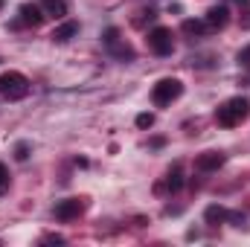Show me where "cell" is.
Returning <instances> with one entry per match:
<instances>
[{
    "mask_svg": "<svg viewBox=\"0 0 250 247\" xmlns=\"http://www.w3.org/2000/svg\"><path fill=\"white\" fill-rule=\"evenodd\" d=\"M41 9H44L47 18H56V21L67 15V3L64 0H41Z\"/></svg>",
    "mask_w": 250,
    "mask_h": 247,
    "instance_id": "obj_10",
    "label": "cell"
},
{
    "mask_svg": "<svg viewBox=\"0 0 250 247\" xmlns=\"http://www.w3.org/2000/svg\"><path fill=\"white\" fill-rule=\"evenodd\" d=\"M224 154L221 151H204V154H198V160H195V169L198 172H218L221 166H224Z\"/></svg>",
    "mask_w": 250,
    "mask_h": 247,
    "instance_id": "obj_7",
    "label": "cell"
},
{
    "mask_svg": "<svg viewBox=\"0 0 250 247\" xmlns=\"http://www.w3.org/2000/svg\"><path fill=\"white\" fill-rule=\"evenodd\" d=\"M102 41H105V47H114L117 41H120V29H105V35H102Z\"/></svg>",
    "mask_w": 250,
    "mask_h": 247,
    "instance_id": "obj_15",
    "label": "cell"
},
{
    "mask_svg": "<svg viewBox=\"0 0 250 247\" xmlns=\"http://www.w3.org/2000/svg\"><path fill=\"white\" fill-rule=\"evenodd\" d=\"M248 114H250V102L245 96H233L215 111V123L224 125V128H236L242 120H248Z\"/></svg>",
    "mask_w": 250,
    "mask_h": 247,
    "instance_id": "obj_1",
    "label": "cell"
},
{
    "mask_svg": "<svg viewBox=\"0 0 250 247\" xmlns=\"http://www.w3.org/2000/svg\"><path fill=\"white\" fill-rule=\"evenodd\" d=\"M184 32L187 35H201V32H207V23L204 21H184Z\"/></svg>",
    "mask_w": 250,
    "mask_h": 247,
    "instance_id": "obj_14",
    "label": "cell"
},
{
    "mask_svg": "<svg viewBox=\"0 0 250 247\" xmlns=\"http://www.w3.org/2000/svg\"><path fill=\"white\" fill-rule=\"evenodd\" d=\"M15 157H18V160H26V157H29V145H26V143H18Z\"/></svg>",
    "mask_w": 250,
    "mask_h": 247,
    "instance_id": "obj_18",
    "label": "cell"
},
{
    "mask_svg": "<svg viewBox=\"0 0 250 247\" xmlns=\"http://www.w3.org/2000/svg\"><path fill=\"white\" fill-rule=\"evenodd\" d=\"M108 50H111L117 59H123V62H131V59H134V50H131L128 44H120V41H117L114 47H108Z\"/></svg>",
    "mask_w": 250,
    "mask_h": 247,
    "instance_id": "obj_13",
    "label": "cell"
},
{
    "mask_svg": "<svg viewBox=\"0 0 250 247\" xmlns=\"http://www.w3.org/2000/svg\"><path fill=\"white\" fill-rule=\"evenodd\" d=\"M151 125H154V117L151 114H140L137 117V128H151Z\"/></svg>",
    "mask_w": 250,
    "mask_h": 247,
    "instance_id": "obj_17",
    "label": "cell"
},
{
    "mask_svg": "<svg viewBox=\"0 0 250 247\" xmlns=\"http://www.w3.org/2000/svg\"><path fill=\"white\" fill-rule=\"evenodd\" d=\"M148 50H151L154 56H169V53H172V29L154 26V29L148 32Z\"/></svg>",
    "mask_w": 250,
    "mask_h": 247,
    "instance_id": "obj_4",
    "label": "cell"
},
{
    "mask_svg": "<svg viewBox=\"0 0 250 247\" xmlns=\"http://www.w3.org/2000/svg\"><path fill=\"white\" fill-rule=\"evenodd\" d=\"M239 64H245V67H250V47H245V50L239 53Z\"/></svg>",
    "mask_w": 250,
    "mask_h": 247,
    "instance_id": "obj_19",
    "label": "cell"
},
{
    "mask_svg": "<svg viewBox=\"0 0 250 247\" xmlns=\"http://www.w3.org/2000/svg\"><path fill=\"white\" fill-rule=\"evenodd\" d=\"M181 93H184V84H181L178 79H160V82L151 87V102L163 108V105H172Z\"/></svg>",
    "mask_w": 250,
    "mask_h": 247,
    "instance_id": "obj_3",
    "label": "cell"
},
{
    "mask_svg": "<svg viewBox=\"0 0 250 247\" xmlns=\"http://www.w3.org/2000/svg\"><path fill=\"white\" fill-rule=\"evenodd\" d=\"M44 242H47V245H62L64 239L62 236H44Z\"/></svg>",
    "mask_w": 250,
    "mask_h": 247,
    "instance_id": "obj_20",
    "label": "cell"
},
{
    "mask_svg": "<svg viewBox=\"0 0 250 247\" xmlns=\"http://www.w3.org/2000/svg\"><path fill=\"white\" fill-rule=\"evenodd\" d=\"M0 93L6 96V99H23L26 93H29V82H26V76L23 73H18V70H9V73H3L0 76Z\"/></svg>",
    "mask_w": 250,
    "mask_h": 247,
    "instance_id": "obj_2",
    "label": "cell"
},
{
    "mask_svg": "<svg viewBox=\"0 0 250 247\" xmlns=\"http://www.w3.org/2000/svg\"><path fill=\"white\" fill-rule=\"evenodd\" d=\"M181 186H184V175H181V169L175 166V169L169 172V178H166V189H169V192H178Z\"/></svg>",
    "mask_w": 250,
    "mask_h": 247,
    "instance_id": "obj_12",
    "label": "cell"
},
{
    "mask_svg": "<svg viewBox=\"0 0 250 247\" xmlns=\"http://www.w3.org/2000/svg\"><path fill=\"white\" fill-rule=\"evenodd\" d=\"M227 21H230V9H227V6H212V9L207 12V18H204L207 29H224Z\"/></svg>",
    "mask_w": 250,
    "mask_h": 247,
    "instance_id": "obj_8",
    "label": "cell"
},
{
    "mask_svg": "<svg viewBox=\"0 0 250 247\" xmlns=\"http://www.w3.org/2000/svg\"><path fill=\"white\" fill-rule=\"evenodd\" d=\"M6 189H9V172H6V166L0 163V195H6Z\"/></svg>",
    "mask_w": 250,
    "mask_h": 247,
    "instance_id": "obj_16",
    "label": "cell"
},
{
    "mask_svg": "<svg viewBox=\"0 0 250 247\" xmlns=\"http://www.w3.org/2000/svg\"><path fill=\"white\" fill-rule=\"evenodd\" d=\"M73 35H79V23H76V21H64L62 26H56V29H53V35H50V38H53L56 44H67Z\"/></svg>",
    "mask_w": 250,
    "mask_h": 247,
    "instance_id": "obj_9",
    "label": "cell"
},
{
    "mask_svg": "<svg viewBox=\"0 0 250 247\" xmlns=\"http://www.w3.org/2000/svg\"><path fill=\"white\" fill-rule=\"evenodd\" d=\"M204 218H207V224H221V221H227V209L224 206H207V212H204Z\"/></svg>",
    "mask_w": 250,
    "mask_h": 247,
    "instance_id": "obj_11",
    "label": "cell"
},
{
    "mask_svg": "<svg viewBox=\"0 0 250 247\" xmlns=\"http://www.w3.org/2000/svg\"><path fill=\"white\" fill-rule=\"evenodd\" d=\"M18 15H21V18H18V23H15V26H41V23H44V18H47V15H44V9H41V6H35V3H23Z\"/></svg>",
    "mask_w": 250,
    "mask_h": 247,
    "instance_id": "obj_6",
    "label": "cell"
},
{
    "mask_svg": "<svg viewBox=\"0 0 250 247\" xmlns=\"http://www.w3.org/2000/svg\"><path fill=\"white\" fill-rule=\"evenodd\" d=\"M84 212V201L82 198H67V201H59L56 204V218L59 221H73Z\"/></svg>",
    "mask_w": 250,
    "mask_h": 247,
    "instance_id": "obj_5",
    "label": "cell"
}]
</instances>
